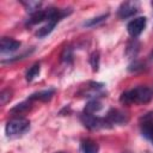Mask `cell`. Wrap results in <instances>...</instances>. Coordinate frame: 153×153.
Wrapping results in <instances>:
<instances>
[{
  "label": "cell",
  "mask_w": 153,
  "mask_h": 153,
  "mask_svg": "<svg viewBox=\"0 0 153 153\" xmlns=\"http://www.w3.org/2000/svg\"><path fill=\"white\" fill-rule=\"evenodd\" d=\"M100 109H102V103H100L98 99H92V100H90V102H88V103L85 105L84 114H90V115H93V114L98 112Z\"/></svg>",
  "instance_id": "7c38bea8"
},
{
  "label": "cell",
  "mask_w": 153,
  "mask_h": 153,
  "mask_svg": "<svg viewBox=\"0 0 153 153\" xmlns=\"http://www.w3.org/2000/svg\"><path fill=\"white\" fill-rule=\"evenodd\" d=\"M30 108H31V100L27 99L26 102L19 103V104H17L16 106H13V108L11 109V114H17V115H19V114H23V112L27 111Z\"/></svg>",
  "instance_id": "4fadbf2b"
},
{
  "label": "cell",
  "mask_w": 153,
  "mask_h": 153,
  "mask_svg": "<svg viewBox=\"0 0 153 153\" xmlns=\"http://www.w3.org/2000/svg\"><path fill=\"white\" fill-rule=\"evenodd\" d=\"M152 56H153V53H152Z\"/></svg>",
  "instance_id": "cb8c5ba5"
},
{
  "label": "cell",
  "mask_w": 153,
  "mask_h": 153,
  "mask_svg": "<svg viewBox=\"0 0 153 153\" xmlns=\"http://www.w3.org/2000/svg\"><path fill=\"white\" fill-rule=\"evenodd\" d=\"M108 13H105V14H102V16H99V17H96V18H92V19H90V20H87V22H85L84 23V26H94V25H97V24H99V23H102V22H104L106 18H108Z\"/></svg>",
  "instance_id": "e0dca14e"
},
{
  "label": "cell",
  "mask_w": 153,
  "mask_h": 153,
  "mask_svg": "<svg viewBox=\"0 0 153 153\" xmlns=\"http://www.w3.org/2000/svg\"><path fill=\"white\" fill-rule=\"evenodd\" d=\"M153 98V92L149 87L137 86L123 92L120 97V102L124 105L131 104H146Z\"/></svg>",
  "instance_id": "6da1fadb"
},
{
  "label": "cell",
  "mask_w": 153,
  "mask_h": 153,
  "mask_svg": "<svg viewBox=\"0 0 153 153\" xmlns=\"http://www.w3.org/2000/svg\"><path fill=\"white\" fill-rule=\"evenodd\" d=\"M23 5L26 7V11L32 14L39 10V6L42 5V2H39V1L38 2L37 1H23Z\"/></svg>",
  "instance_id": "2e32d148"
},
{
  "label": "cell",
  "mask_w": 153,
  "mask_h": 153,
  "mask_svg": "<svg viewBox=\"0 0 153 153\" xmlns=\"http://www.w3.org/2000/svg\"><path fill=\"white\" fill-rule=\"evenodd\" d=\"M55 93V90L54 88H48V90H43V91H39V92H36V93H32L30 97H29V100H41V102H48L51 99V97L54 96Z\"/></svg>",
  "instance_id": "30bf717a"
},
{
  "label": "cell",
  "mask_w": 153,
  "mask_h": 153,
  "mask_svg": "<svg viewBox=\"0 0 153 153\" xmlns=\"http://www.w3.org/2000/svg\"><path fill=\"white\" fill-rule=\"evenodd\" d=\"M137 11H139V2H136V1H126V2H122L121 6L118 7L117 14L121 19H126V18L133 17Z\"/></svg>",
  "instance_id": "5b68a950"
},
{
  "label": "cell",
  "mask_w": 153,
  "mask_h": 153,
  "mask_svg": "<svg viewBox=\"0 0 153 153\" xmlns=\"http://www.w3.org/2000/svg\"><path fill=\"white\" fill-rule=\"evenodd\" d=\"M44 20H49V12L48 8L47 10H38L35 13H32L30 16V18L27 19V25H35L38 23H42Z\"/></svg>",
  "instance_id": "9c48e42d"
},
{
  "label": "cell",
  "mask_w": 153,
  "mask_h": 153,
  "mask_svg": "<svg viewBox=\"0 0 153 153\" xmlns=\"http://www.w3.org/2000/svg\"><path fill=\"white\" fill-rule=\"evenodd\" d=\"M80 148H81L82 153H98V151H99L98 143L96 141L91 140V139L82 140L81 145H80Z\"/></svg>",
  "instance_id": "8fae6325"
},
{
  "label": "cell",
  "mask_w": 153,
  "mask_h": 153,
  "mask_svg": "<svg viewBox=\"0 0 153 153\" xmlns=\"http://www.w3.org/2000/svg\"><path fill=\"white\" fill-rule=\"evenodd\" d=\"M90 62H91L93 71H98V67H99V53L98 51L92 53V55L90 57Z\"/></svg>",
  "instance_id": "d6986e66"
},
{
  "label": "cell",
  "mask_w": 153,
  "mask_h": 153,
  "mask_svg": "<svg viewBox=\"0 0 153 153\" xmlns=\"http://www.w3.org/2000/svg\"><path fill=\"white\" fill-rule=\"evenodd\" d=\"M146 23H147L146 17H137V18H134L133 20H130L128 23V25H127V30H128L129 35L131 37L140 36L141 32L146 27Z\"/></svg>",
  "instance_id": "277c9868"
},
{
  "label": "cell",
  "mask_w": 153,
  "mask_h": 153,
  "mask_svg": "<svg viewBox=\"0 0 153 153\" xmlns=\"http://www.w3.org/2000/svg\"><path fill=\"white\" fill-rule=\"evenodd\" d=\"M81 122L82 124L91 129V130H97V129H102V128H110L111 126L109 124V122L106 121V118H102L94 115H90V114H82L81 115Z\"/></svg>",
  "instance_id": "3957f363"
},
{
  "label": "cell",
  "mask_w": 153,
  "mask_h": 153,
  "mask_svg": "<svg viewBox=\"0 0 153 153\" xmlns=\"http://www.w3.org/2000/svg\"><path fill=\"white\" fill-rule=\"evenodd\" d=\"M123 153H129V152H123Z\"/></svg>",
  "instance_id": "603a6c76"
},
{
  "label": "cell",
  "mask_w": 153,
  "mask_h": 153,
  "mask_svg": "<svg viewBox=\"0 0 153 153\" xmlns=\"http://www.w3.org/2000/svg\"><path fill=\"white\" fill-rule=\"evenodd\" d=\"M11 94H12V92L10 91V90H4L1 93H0V103L4 105V104H6L10 99H11Z\"/></svg>",
  "instance_id": "ffe728a7"
},
{
  "label": "cell",
  "mask_w": 153,
  "mask_h": 153,
  "mask_svg": "<svg viewBox=\"0 0 153 153\" xmlns=\"http://www.w3.org/2000/svg\"><path fill=\"white\" fill-rule=\"evenodd\" d=\"M55 25H56L55 22H48L44 26H42L41 29H38V31H37L36 35H37L38 37H45V36H48V35L54 30Z\"/></svg>",
  "instance_id": "5bb4252c"
},
{
  "label": "cell",
  "mask_w": 153,
  "mask_h": 153,
  "mask_svg": "<svg viewBox=\"0 0 153 153\" xmlns=\"http://www.w3.org/2000/svg\"><path fill=\"white\" fill-rule=\"evenodd\" d=\"M20 47V42L16 41L13 38H8V37H2L1 42H0V50L2 54H8V53H13L16 51L18 48Z\"/></svg>",
  "instance_id": "52a82bcc"
},
{
  "label": "cell",
  "mask_w": 153,
  "mask_h": 153,
  "mask_svg": "<svg viewBox=\"0 0 153 153\" xmlns=\"http://www.w3.org/2000/svg\"><path fill=\"white\" fill-rule=\"evenodd\" d=\"M61 57H62V61H63V62H66V63H71V62H72V60H73L72 49H71L69 47H66V48L63 49V51H62Z\"/></svg>",
  "instance_id": "ac0fdd59"
},
{
  "label": "cell",
  "mask_w": 153,
  "mask_h": 153,
  "mask_svg": "<svg viewBox=\"0 0 153 153\" xmlns=\"http://www.w3.org/2000/svg\"><path fill=\"white\" fill-rule=\"evenodd\" d=\"M56 153H66V152H56Z\"/></svg>",
  "instance_id": "44dd1931"
},
{
  "label": "cell",
  "mask_w": 153,
  "mask_h": 153,
  "mask_svg": "<svg viewBox=\"0 0 153 153\" xmlns=\"http://www.w3.org/2000/svg\"><path fill=\"white\" fill-rule=\"evenodd\" d=\"M39 71H41L39 63H35V65H33L32 67H30V68H29V71L26 72V75H25L26 80H27V81H32L35 78H37V76H38Z\"/></svg>",
  "instance_id": "9a60e30c"
},
{
  "label": "cell",
  "mask_w": 153,
  "mask_h": 153,
  "mask_svg": "<svg viewBox=\"0 0 153 153\" xmlns=\"http://www.w3.org/2000/svg\"><path fill=\"white\" fill-rule=\"evenodd\" d=\"M141 134L153 145V116H146L141 123Z\"/></svg>",
  "instance_id": "ba28073f"
},
{
  "label": "cell",
  "mask_w": 153,
  "mask_h": 153,
  "mask_svg": "<svg viewBox=\"0 0 153 153\" xmlns=\"http://www.w3.org/2000/svg\"><path fill=\"white\" fill-rule=\"evenodd\" d=\"M151 4H152V6H153V1H152V2H151Z\"/></svg>",
  "instance_id": "7402d4cb"
},
{
  "label": "cell",
  "mask_w": 153,
  "mask_h": 153,
  "mask_svg": "<svg viewBox=\"0 0 153 153\" xmlns=\"http://www.w3.org/2000/svg\"><path fill=\"white\" fill-rule=\"evenodd\" d=\"M106 121L109 122L110 126L114 124H126L129 121V117L126 112L118 110V109H111L108 114H106Z\"/></svg>",
  "instance_id": "8992f818"
},
{
  "label": "cell",
  "mask_w": 153,
  "mask_h": 153,
  "mask_svg": "<svg viewBox=\"0 0 153 153\" xmlns=\"http://www.w3.org/2000/svg\"><path fill=\"white\" fill-rule=\"evenodd\" d=\"M30 127V121L25 117H14L10 120L5 127L6 135L8 137L19 136L23 133H25Z\"/></svg>",
  "instance_id": "7a4b0ae2"
}]
</instances>
